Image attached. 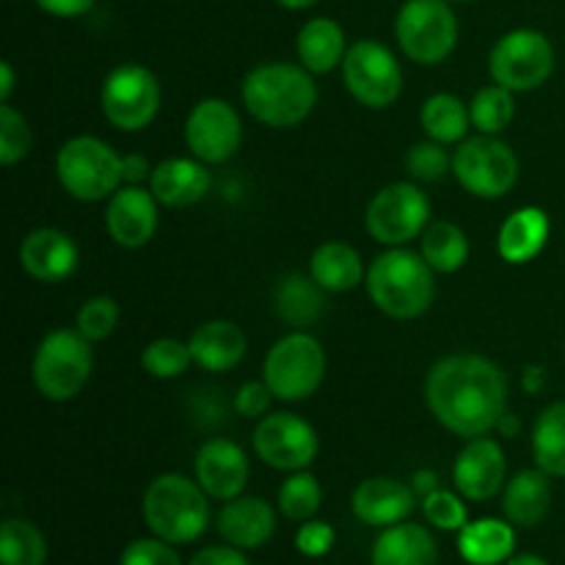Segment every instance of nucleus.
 I'll use <instances>...</instances> for the list:
<instances>
[{"mask_svg":"<svg viewBox=\"0 0 565 565\" xmlns=\"http://www.w3.org/2000/svg\"><path fill=\"white\" fill-rule=\"evenodd\" d=\"M425 401L436 423L450 434L463 439L489 436L508 412V379L491 359L452 353L428 370Z\"/></svg>","mask_w":565,"mask_h":565,"instance_id":"f257e3e1","label":"nucleus"},{"mask_svg":"<svg viewBox=\"0 0 565 565\" xmlns=\"http://www.w3.org/2000/svg\"><path fill=\"white\" fill-rule=\"evenodd\" d=\"M243 105L265 127H296L318 105V83L301 64L268 61L243 77Z\"/></svg>","mask_w":565,"mask_h":565,"instance_id":"f03ea898","label":"nucleus"},{"mask_svg":"<svg viewBox=\"0 0 565 565\" xmlns=\"http://www.w3.org/2000/svg\"><path fill=\"white\" fill-rule=\"evenodd\" d=\"M370 301L395 320H414L430 309L436 298V270L419 252L406 246L386 248L373 259L364 276Z\"/></svg>","mask_w":565,"mask_h":565,"instance_id":"7ed1b4c3","label":"nucleus"},{"mask_svg":"<svg viewBox=\"0 0 565 565\" xmlns=\"http://www.w3.org/2000/svg\"><path fill=\"white\" fill-rule=\"evenodd\" d=\"M143 522L169 544H193L210 524V502L202 486L185 475H158L143 491Z\"/></svg>","mask_w":565,"mask_h":565,"instance_id":"20e7f679","label":"nucleus"},{"mask_svg":"<svg viewBox=\"0 0 565 565\" xmlns=\"http://www.w3.org/2000/svg\"><path fill=\"white\" fill-rule=\"evenodd\" d=\"M55 177L77 202H108L127 185V154L97 136H75L55 154Z\"/></svg>","mask_w":565,"mask_h":565,"instance_id":"39448f33","label":"nucleus"},{"mask_svg":"<svg viewBox=\"0 0 565 565\" xmlns=\"http://www.w3.org/2000/svg\"><path fill=\"white\" fill-rule=\"evenodd\" d=\"M92 345L77 329H53L42 337L33 353L31 375L44 401L66 403L86 390L94 370Z\"/></svg>","mask_w":565,"mask_h":565,"instance_id":"423d86ee","label":"nucleus"},{"mask_svg":"<svg viewBox=\"0 0 565 565\" xmlns=\"http://www.w3.org/2000/svg\"><path fill=\"white\" fill-rule=\"evenodd\" d=\"M326 379V351L307 329H292L274 342L263 362V381L276 401L298 403L312 397Z\"/></svg>","mask_w":565,"mask_h":565,"instance_id":"0eeeda50","label":"nucleus"},{"mask_svg":"<svg viewBox=\"0 0 565 565\" xmlns=\"http://www.w3.org/2000/svg\"><path fill=\"white\" fill-rule=\"evenodd\" d=\"M395 39L408 61L436 66L458 44V17L450 0H406L395 17Z\"/></svg>","mask_w":565,"mask_h":565,"instance_id":"6e6552de","label":"nucleus"},{"mask_svg":"<svg viewBox=\"0 0 565 565\" xmlns=\"http://www.w3.org/2000/svg\"><path fill=\"white\" fill-rule=\"evenodd\" d=\"M555 47L546 33L535 28H516L497 39L489 55L491 81L511 88L513 94L535 92L555 72Z\"/></svg>","mask_w":565,"mask_h":565,"instance_id":"1a4fd4ad","label":"nucleus"},{"mask_svg":"<svg viewBox=\"0 0 565 565\" xmlns=\"http://www.w3.org/2000/svg\"><path fill=\"white\" fill-rule=\"evenodd\" d=\"M105 121L121 132H141L160 110V83L149 66L119 64L105 75L99 92Z\"/></svg>","mask_w":565,"mask_h":565,"instance_id":"9d476101","label":"nucleus"},{"mask_svg":"<svg viewBox=\"0 0 565 565\" xmlns=\"http://www.w3.org/2000/svg\"><path fill=\"white\" fill-rule=\"evenodd\" d=\"M430 224V199L414 180L390 182L367 204L364 226L381 246H406Z\"/></svg>","mask_w":565,"mask_h":565,"instance_id":"9b49d317","label":"nucleus"},{"mask_svg":"<svg viewBox=\"0 0 565 565\" xmlns=\"http://www.w3.org/2000/svg\"><path fill=\"white\" fill-rule=\"evenodd\" d=\"M452 177L478 199H500L516 185L519 158L497 136L463 138L452 152Z\"/></svg>","mask_w":565,"mask_h":565,"instance_id":"f8f14e48","label":"nucleus"},{"mask_svg":"<svg viewBox=\"0 0 565 565\" xmlns=\"http://www.w3.org/2000/svg\"><path fill=\"white\" fill-rule=\"evenodd\" d=\"M342 83L359 105L384 110L403 92V70L397 55L375 39H359L342 61Z\"/></svg>","mask_w":565,"mask_h":565,"instance_id":"ddd939ff","label":"nucleus"},{"mask_svg":"<svg viewBox=\"0 0 565 565\" xmlns=\"http://www.w3.org/2000/svg\"><path fill=\"white\" fill-rule=\"evenodd\" d=\"M252 445L259 461L276 472H301L320 452L315 425L290 412L265 414L254 428Z\"/></svg>","mask_w":565,"mask_h":565,"instance_id":"4468645a","label":"nucleus"},{"mask_svg":"<svg viewBox=\"0 0 565 565\" xmlns=\"http://www.w3.org/2000/svg\"><path fill=\"white\" fill-rule=\"evenodd\" d=\"M243 141V121L235 105L221 97L199 99L185 119V143L193 158L207 166L235 158Z\"/></svg>","mask_w":565,"mask_h":565,"instance_id":"2eb2a0df","label":"nucleus"},{"mask_svg":"<svg viewBox=\"0 0 565 565\" xmlns=\"http://www.w3.org/2000/svg\"><path fill=\"white\" fill-rule=\"evenodd\" d=\"M508 461L502 445L491 436L467 439L452 463V483L463 500L486 502L505 489Z\"/></svg>","mask_w":565,"mask_h":565,"instance_id":"dca6fc26","label":"nucleus"},{"mask_svg":"<svg viewBox=\"0 0 565 565\" xmlns=\"http://www.w3.org/2000/svg\"><path fill=\"white\" fill-rule=\"evenodd\" d=\"M160 202L143 185H121L105 207V230L121 248H141L158 232Z\"/></svg>","mask_w":565,"mask_h":565,"instance_id":"f3484780","label":"nucleus"},{"mask_svg":"<svg viewBox=\"0 0 565 565\" xmlns=\"http://www.w3.org/2000/svg\"><path fill=\"white\" fill-rule=\"evenodd\" d=\"M193 472H196V483L202 486L204 494L213 497V500L230 502L246 489L248 456L237 441L215 436V439H207L196 450Z\"/></svg>","mask_w":565,"mask_h":565,"instance_id":"a211bd4d","label":"nucleus"},{"mask_svg":"<svg viewBox=\"0 0 565 565\" xmlns=\"http://www.w3.org/2000/svg\"><path fill=\"white\" fill-rule=\"evenodd\" d=\"M77 263H81L77 243L55 226H39L22 237L20 265L31 279L58 285L75 274Z\"/></svg>","mask_w":565,"mask_h":565,"instance_id":"6ab92c4d","label":"nucleus"},{"mask_svg":"<svg viewBox=\"0 0 565 565\" xmlns=\"http://www.w3.org/2000/svg\"><path fill=\"white\" fill-rule=\"evenodd\" d=\"M351 508L370 527H392L406 522L417 508V491L395 478H367L353 489Z\"/></svg>","mask_w":565,"mask_h":565,"instance_id":"aec40b11","label":"nucleus"},{"mask_svg":"<svg viewBox=\"0 0 565 565\" xmlns=\"http://www.w3.org/2000/svg\"><path fill=\"white\" fill-rule=\"evenodd\" d=\"M210 188L213 174L199 158H166L149 174V191L163 207H193L207 196Z\"/></svg>","mask_w":565,"mask_h":565,"instance_id":"412c9836","label":"nucleus"},{"mask_svg":"<svg viewBox=\"0 0 565 565\" xmlns=\"http://www.w3.org/2000/svg\"><path fill=\"white\" fill-rule=\"evenodd\" d=\"M221 539L237 550H257L276 533V513L259 497H235L218 513Z\"/></svg>","mask_w":565,"mask_h":565,"instance_id":"4be33fe9","label":"nucleus"},{"mask_svg":"<svg viewBox=\"0 0 565 565\" xmlns=\"http://www.w3.org/2000/svg\"><path fill=\"white\" fill-rule=\"evenodd\" d=\"M193 353V364H199L207 373H230L246 356L248 340L243 329L232 320L215 318L199 326L188 340Z\"/></svg>","mask_w":565,"mask_h":565,"instance_id":"5701e85b","label":"nucleus"},{"mask_svg":"<svg viewBox=\"0 0 565 565\" xmlns=\"http://www.w3.org/2000/svg\"><path fill=\"white\" fill-rule=\"evenodd\" d=\"M550 215L541 207H535V204H527V207L513 210L502 221L500 232H497V252H500L505 263L524 265L544 252L546 243H550Z\"/></svg>","mask_w":565,"mask_h":565,"instance_id":"b1692460","label":"nucleus"},{"mask_svg":"<svg viewBox=\"0 0 565 565\" xmlns=\"http://www.w3.org/2000/svg\"><path fill=\"white\" fill-rule=\"evenodd\" d=\"M552 505V483L544 469H522L502 489V511L516 527H535Z\"/></svg>","mask_w":565,"mask_h":565,"instance_id":"393cba45","label":"nucleus"},{"mask_svg":"<svg viewBox=\"0 0 565 565\" xmlns=\"http://www.w3.org/2000/svg\"><path fill=\"white\" fill-rule=\"evenodd\" d=\"M296 53L298 64L307 66L312 75H329V72H334L345 61V31L331 17H312L298 31Z\"/></svg>","mask_w":565,"mask_h":565,"instance_id":"a878e982","label":"nucleus"},{"mask_svg":"<svg viewBox=\"0 0 565 565\" xmlns=\"http://www.w3.org/2000/svg\"><path fill=\"white\" fill-rule=\"evenodd\" d=\"M373 565H439V546L425 527L412 522L392 524L375 539Z\"/></svg>","mask_w":565,"mask_h":565,"instance_id":"bb28decb","label":"nucleus"},{"mask_svg":"<svg viewBox=\"0 0 565 565\" xmlns=\"http://www.w3.org/2000/svg\"><path fill=\"white\" fill-rule=\"evenodd\" d=\"M326 307V290L312 279V274H287L274 287V309L279 320L292 329H309L318 323Z\"/></svg>","mask_w":565,"mask_h":565,"instance_id":"cd10ccee","label":"nucleus"},{"mask_svg":"<svg viewBox=\"0 0 565 565\" xmlns=\"http://www.w3.org/2000/svg\"><path fill=\"white\" fill-rule=\"evenodd\" d=\"M309 274L326 292H348L364 285L367 268L351 243L329 241L315 248L309 259Z\"/></svg>","mask_w":565,"mask_h":565,"instance_id":"c85d7f7f","label":"nucleus"},{"mask_svg":"<svg viewBox=\"0 0 565 565\" xmlns=\"http://www.w3.org/2000/svg\"><path fill=\"white\" fill-rule=\"evenodd\" d=\"M516 533L502 519H478L458 530V552L469 565H502L513 557Z\"/></svg>","mask_w":565,"mask_h":565,"instance_id":"c756f323","label":"nucleus"},{"mask_svg":"<svg viewBox=\"0 0 565 565\" xmlns=\"http://www.w3.org/2000/svg\"><path fill=\"white\" fill-rule=\"evenodd\" d=\"M419 125L430 141H439L445 147L447 143H461L472 127L469 103H463L461 97L450 92L434 94V97L425 99L423 110H419Z\"/></svg>","mask_w":565,"mask_h":565,"instance_id":"7c9ffc66","label":"nucleus"},{"mask_svg":"<svg viewBox=\"0 0 565 565\" xmlns=\"http://www.w3.org/2000/svg\"><path fill=\"white\" fill-rule=\"evenodd\" d=\"M419 254L436 274H456L469 259V237L452 221H430L419 235Z\"/></svg>","mask_w":565,"mask_h":565,"instance_id":"2f4dec72","label":"nucleus"},{"mask_svg":"<svg viewBox=\"0 0 565 565\" xmlns=\"http://www.w3.org/2000/svg\"><path fill=\"white\" fill-rule=\"evenodd\" d=\"M533 458L550 478H565V401L546 406L533 423Z\"/></svg>","mask_w":565,"mask_h":565,"instance_id":"473e14b6","label":"nucleus"},{"mask_svg":"<svg viewBox=\"0 0 565 565\" xmlns=\"http://www.w3.org/2000/svg\"><path fill=\"white\" fill-rule=\"evenodd\" d=\"M47 541L42 530L28 519H6L0 524V563L3 565H44Z\"/></svg>","mask_w":565,"mask_h":565,"instance_id":"72a5a7b5","label":"nucleus"},{"mask_svg":"<svg viewBox=\"0 0 565 565\" xmlns=\"http://www.w3.org/2000/svg\"><path fill=\"white\" fill-rule=\"evenodd\" d=\"M513 114H516V99H513L511 88L491 83L483 86L469 103V116H472V127L483 136H500L511 127Z\"/></svg>","mask_w":565,"mask_h":565,"instance_id":"f704fd0d","label":"nucleus"},{"mask_svg":"<svg viewBox=\"0 0 565 565\" xmlns=\"http://www.w3.org/2000/svg\"><path fill=\"white\" fill-rule=\"evenodd\" d=\"M320 502H323V489H320L318 478L307 469L301 472H290V478L281 483L279 489V511L290 522H309L318 516Z\"/></svg>","mask_w":565,"mask_h":565,"instance_id":"c9c22d12","label":"nucleus"},{"mask_svg":"<svg viewBox=\"0 0 565 565\" xmlns=\"http://www.w3.org/2000/svg\"><path fill=\"white\" fill-rule=\"evenodd\" d=\"M191 364H193L191 345L182 340H174V337H160V340H152L141 353L143 373L160 381L180 379V375H185L188 370H191Z\"/></svg>","mask_w":565,"mask_h":565,"instance_id":"e433bc0d","label":"nucleus"},{"mask_svg":"<svg viewBox=\"0 0 565 565\" xmlns=\"http://www.w3.org/2000/svg\"><path fill=\"white\" fill-rule=\"evenodd\" d=\"M403 166L414 182H439L447 174H452V154H447L445 143L428 138V141L408 147Z\"/></svg>","mask_w":565,"mask_h":565,"instance_id":"4c0bfd02","label":"nucleus"},{"mask_svg":"<svg viewBox=\"0 0 565 565\" xmlns=\"http://www.w3.org/2000/svg\"><path fill=\"white\" fill-rule=\"evenodd\" d=\"M33 147L31 127L28 119L9 103L0 105V163L17 166L28 158Z\"/></svg>","mask_w":565,"mask_h":565,"instance_id":"58836bf2","label":"nucleus"},{"mask_svg":"<svg viewBox=\"0 0 565 565\" xmlns=\"http://www.w3.org/2000/svg\"><path fill=\"white\" fill-rule=\"evenodd\" d=\"M119 326V303L110 296H94L88 301H83V307L77 309L75 329L86 337L88 342H103Z\"/></svg>","mask_w":565,"mask_h":565,"instance_id":"ea45409f","label":"nucleus"},{"mask_svg":"<svg viewBox=\"0 0 565 565\" xmlns=\"http://www.w3.org/2000/svg\"><path fill=\"white\" fill-rule=\"evenodd\" d=\"M423 513L428 519V524L447 530V533H458V530H463L469 524L467 505H463V497L458 491H430L428 497H423Z\"/></svg>","mask_w":565,"mask_h":565,"instance_id":"a19ab883","label":"nucleus"},{"mask_svg":"<svg viewBox=\"0 0 565 565\" xmlns=\"http://www.w3.org/2000/svg\"><path fill=\"white\" fill-rule=\"evenodd\" d=\"M174 544L163 539H138L125 546L119 565H182L180 555L171 550Z\"/></svg>","mask_w":565,"mask_h":565,"instance_id":"79ce46f5","label":"nucleus"},{"mask_svg":"<svg viewBox=\"0 0 565 565\" xmlns=\"http://www.w3.org/2000/svg\"><path fill=\"white\" fill-rule=\"evenodd\" d=\"M274 401V392H270V386L265 381H246L235 392V397H232V408H235V414H241L246 419H263L265 414H270L268 408Z\"/></svg>","mask_w":565,"mask_h":565,"instance_id":"37998d69","label":"nucleus"},{"mask_svg":"<svg viewBox=\"0 0 565 565\" xmlns=\"http://www.w3.org/2000/svg\"><path fill=\"white\" fill-rule=\"evenodd\" d=\"M334 539L337 535L331 524L320 522V519H309V522H301V530L296 533V550L303 557H323L334 546Z\"/></svg>","mask_w":565,"mask_h":565,"instance_id":"c03bdc74","label":"nucleus"},{"mask_svg":"<svg viewBox=\"0 0 565 565\" xmlns=\"http://www.w3.org/2000/svg\"><path fill=\"white\" fill-rule=\"evenodd\" d=\"M44 14L58 17V20H75V17L88 14L97 0H33Z\"/></svg>","mask_w":565,"mask_h":565,"instance_id":"a18cd8bd","label":"nucleus"},{"mask_svg":"<svg viewBox=\"0 0 565 565\" xmlns=\"http://www.w3.org/2000/svg\"><path fill=\"white\" fill-rule=\"evenodd\" d=\"M188 565H252L237 546H207Z\"/></svg>","mask_w":565,"mask_h":565,"instance_id":"49530a36","label":"nucleus"},{"mask_svg":"<svg viewBox=\"0 0 565 565\" xmlns=\"http://www.w3.org/2000/svg\"><path fill=\"white\" fill-rule=\"evenodd\" d=\"M546 384V370L541 367V364H527L522 373V386L527 392H533V395H539L541 390H544Z\"/></svg>","mask_w":565,"mask_h":565,"instance_id":"de8ad7c7","label":"nucleus"},{"mask_svg":"<svg viewBox=\"0 0 565 565\" xmlns=\"http://www.w3.org/2000/svg\"><path fill=\"white\" fill-rule=\"evenodd\" d=\"M412 489L417 491L419 497H428L430 491L439 489V478H436L434 469H419V472H414L412 478Z\"/></svg>","mask_w":565,"mask_h":565,"instance_id":"09e8293b","label":"nucleus"},{"mask_svg":"<svg viewBox=\"0 0 565 565\" xmlns=\"http://www.w3.org/2000/svg\"><path fill=\"white\" fill-rule=\"evenodd\" d=\"M14 83H17V75L11 61H0V103H9L11 92H14Z\"/></svg>","mask_w":565,"mask_h":565,"instance_id":"8fccbe9b","label":"nucleus"},{"mask_svg":"<svg viewBox=\"0 0 565 565\" xmlns=\"http://www.w3.org/2000/svg\"><path fill=\"white\" fill-rule=\"evenodd\" d=\"M497 430H500L502 436H508V439H516V436L522 434V419H519L516 414L505 412L500 423H497Z\"/></svg>","mask_w":565,"mask_h":565,"instance_id":"3c124183","label":"nucleus"},{"mask_svg":"<svg viewBox=\"0 0 565 565\" xmlns=\"http://www.w3.org/2000/svg\"><path fill=\"white\" fill-rule=\"evenodd\" d=\"M274 3H279L281 9H290V11H303V9H312L318 0H274Z\"/></svg>","mask_w":565,"mask_h":565,"instance_id":"603ef678","label":"nucleus"},{"mask_svg":"<svg viewBox=\"0 0 565 565\" xmlns=\"http://www.w3.org/2000/svg\"><path fill=\"white\" fill-rule=\"evenodd\" d=\"M505 565H550V563L539 555H513Z\"/></svg>","mask_w":565,"mask_h":565,"instance_id":"864d4df0","label":"nucleus"},{"mask_svg":"<svg viewBox=\"0 0 565 565\" xmlns=\"http://www.w3.org/2000/svg\"><path fill=\"white\" fill-rule=\"evenodd\" d=\"M450 3H469V0H450Z\"/></svg>","mask_w":565,"mask_h":565,"instance_id":"5fc2aeb1","label":"nucleus"}]
</instances>
